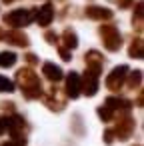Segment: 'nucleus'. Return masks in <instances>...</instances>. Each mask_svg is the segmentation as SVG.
<instances>
[{
    "label": "nucleus",
    "instance_id": "f257e3e1",
    "mask_svg": "<svg viewBox=\"0 0 144 146\" xmlns=\"http://www.w3.org/2000/svg\"><path fill=\"white\" fill-rule=\"evenodd\" d=\"M16 80L20 82L22 94H24L28 100H34V98H40V96H42L40 78H38V74H36L32 68H20V70L16 72Z\"/></svg>",
    "mask_w": 144,
    "mask_h": 146
},
{
    "label": "nucleus",
    "instance_id": "f03ea898",
    "mask_svg": "<svg viewBox=\"0 0 144 146\" xmlns=\"http://www.w3.org/2000/svg\"><path fill=\"white\" fill-rule=\"evenodd\" d=\"M98 32H100V38H102V44H104L106 50L116 52L122 46V36H120V32L114 24H102Z\"/></svg>",
    "mask_w": 144,
    "mask_h": 146
},
{
    "label": "nucleus",
    "instance_id": "7ed1b4c3",
    "mask_svg": "<svg viewBox=\"0 0 144 146\" xmlns=\"http://www.w3.org/2000/svg\"><path fill=\"white\" fill-rule=\"evenodd\" d=\"M34 20V12L32 10H26V8H18V10H12L4 16V24L12 26V28H24L28 24H32Z\"/></svg>",
    "mask_w": 144,
    "mask_h": 146
},
{
    "label": "nucleus",
    "instance_id": "20e7f679",
    "mask_svg": "<svg viewBox=\"0 0 144 146\" xmlns=\"http://www.w3.org/2000/svg\"><path fill=\"white\" fill-rule=\"evenodd\" d=\"M128 72H130V70H128V66H126V64L116 66V68L106 76V88H108V90H112V92L120 90V88L124 86V82H126Z\"/></svg>",
    "mask_w": 144,
    "mask_h": 146
},
{
    "label": "nucleus",
    "instance_id": "39448f33",
    "mask_svg": "<svg viewBox=\"0 0 144 146\" xmlns=\"http://www.w3.org/2000/svg\"><path fill=\"white\" fill-rule=\"evenodd\" d=\"M98 76L100 74H96V72H92V70H88L86 68V72H84V76L80 78V92H84L86 96H94L96 92H98Z\"/></svg>",
    "mask_w": 144,
    "mask_h": 146
},
{
    "label": "nucleus",
    "instance_id": "423d86ee",
    "mask_svg": "<svg viewBox=\"0 0 144 146\" xmlns=\"http://www.w3.org/2000/svg\"><path fill=\"white\" fill-rule=\"evenodd\" d=\"M134 126H136L134 118H130V116L118 118V124H116V128L112 130V132H114V138H118V140H128V138L132 136V132H134Z\"/></svg>",
    "mask_w": 144,
    "mask_h": 146
},
{
    "label": "nucleus",
    "instance_id": "0eeeda50",
    "mask_svg": "<svg viewBox=\"0 0 144 146\" xmlns=\"http://www.w3.org/2000/svg\"><path fill=\"white\" fill-rule=\"evenodd\" d=\"M104 104H106L114 114H116V112H118V114H128L130 108H132V102L126 100V98H120V96H108Z\"/></svg>",
    "mask_w": 144,
    "mask_h": 146
},
{
    "label": "nucleus",
    "instance_id": "6e6552de",
    "mask_svg": "<svg viewBox=\"0 0 144 146\" xmlns=\"http://www.w3.org/2000/svg\"><path fill=\"white\" fill-rule=\"evenodd\" d=\"M84 62H86V68H88V70L96 72V74H100V72H102L104 58H102V54H100L98 50H88V52L84 54Z\"/></svg>",
    "mask_w": 144,
    "mask_h": 146
},
{
    "label": "nucleus",
    "instance_id": "1a4fd4ad",
    "mask_svg": "<svg viewBox=\"0 0 144 146\" xmlns=\"http://www.w3.org/2000/svg\"><path fill=\"white\" fill-rule=\"evenodd\" d=\"M52 18H54V6L52 4H44V6H40L34 12V20L38 22V26H44L46 28L52 22Z\"/></svg>",
    "mask_w": 144,
    "mask_h": 146
},
{
    "label": "nucleus",
    "instance_id": "9d476101",
    "mask_svg": "<svg viewBox=\"0 0 144 146\" xmlns=\"http://www.w3.org/2000/svg\"><path fill=\"white\" fill-rule=\"evenodd\" d=\"M86 16L92 18V20H110L114 16V12L110 8H104V6H86Z\"/></svg>",
    "mask_w": 144,
    "mask_h": 146
},
{
    "label": "nucleus",
    "instance_id": "9b49d317",
    "mask_svg": "<svg viewBox=\"0 0 144 146\" xmlns=\"http://www.w3.org/2000/svg\"><path fill=\"white\" fill-rule=\"evenodd\" d=\"M66 96L72 100L80 96V76L76 72H70L66 76Z\"/></svg>",
    "mask_w": 144,
    "mask_h": 146
},
{
    "label": "nucleus",
    "instance_id": "f8f14e48",
    "mask_svg": "<svg viewBox=\"0 0 144 146\" xmlns=\"http://www.w3.org/2000/svg\"><path fill=\"white\" fill-rule=\"evenodd\" d=\"M4 38H6V42H10V44H14V46H20V48H26V46L30 44L28 36L22 34L20 28H14V30H10V32H4Z\"/></svg>",
    "mask_w": 144,
    "mask_h": 146
},
{
    "label": "nucleus",
    "instance_id": "ddd939ff",
    "mask_svg": "<svg viewBox=\"0 0 144 146\" xmlns=\"http://www.w3.org/2000/svg\"><path fill=\"white\" fill-rule=\"evenodd\" d=\"M42 72H44V76H46L50 82H58V80H62V78H64L62 68H60V66H56V64H52V62H44Z\"/></svg>",
    "mask_w": 144,
    "mask_h": 146
},
{
    "label": "nucleus",
    "instance_id": "4468645a",
    "mask_svg": "<svg viewBox=\"0 0 144 146\" xmlns=\"http://www.w3.org/2000/svg\"><path fill=\"white\" fill-rule=\"evenodd\" d=\"M62 42H64L66 48L74 50V48L78 46V36H76V32H74L72 28H66V30L62 32Z\"/></svg>",
    "mask_w": 144,
    "mask_h": 146
},
{
    "label": "nucleus",
    "instance_id": "2eb2a0df",
    "mask_svg": "<svg viewBox=\"0 0 144 146\" xmlns=\"http://www.w3.org/2000/svg\"><path fill=\"white\" fill-rule=\"evenodd\" d=\"M128 56L130 58H142V38L140 36H136L134 40H132V44H130V48H128Z\"/></svg>",
    "mask_w": 144,
    "mask_h": 146
},
{
    "label": "nucleus",
    "instance_id": "dca6fc26",
    "mask_svg": "<svg viewBox=\"0 0 144 146\" xmlns=\"http://www.w3.org/2000/svg\"><path fill=\"white\" fill-rule=\"evenodd\" d=\"M18 60V56L14 52H0V68H10L14 66Z\"/></svg>",
    "mask_w": 144,
    "mask_h": 146
},
{
    "label": "nucleus",
    "instance_id": "f3484780",
    "mask_svg": "<svg viewBox=\"0 0 144 146\" xmlns=\"http://www.w3.org/2000/svg\"><path fill=\"white\" fill-rule=\"evenodd\" d=\"M128 88L134 90V88H140L142 84V70H134V72H128Z\"/></svg>",
    "mask_w": 144,
    "mask_h": 146
},
{
    "label": "nucleus",
    "instance_id": "a211bd4d",
    "mask_svg": "<svg viewBox=\"0 0 144 146\" xmlns=\"http://www.w3.org/2000/svg\"><path fill=\"white\" fill-rule=\"evenodd\" d=\"M132 26L138 32L142 30V2H136V10H134V16H132Z\"/></svg>",
    "mask_w": 144,
    "mask_h": 146
},
{
    "label": "nucleus",
    "instance_id": "6ab92c4d",
    "mask_svg": "<svg viewBox=\"0 0 144 146\" xmlns=\"http://www.w3.org/2000/svg\"><path fill=\"white\" fill-rule=\"evenodd\" d=\"M28 144V140H26V136H12L10 140H6V142H2L0 146H26Z\"/></svg>",
    "mask_w": 144,
    "mask_h": 146
},
{
    "label": "nucleus",
    "instance_id": "aec40b11",
    "mask_svg": "<svg viewBox=\"0 0 144 146\" xmlns=\"http://www.w3.org/2000/svg\"><path fill=\"white\" fill-rule=\"evenodd\" d=\"M0 92H14V82L0 74Z\"/></svg>",
    "mask_w": 144,
    "mask_h": 146
},
{
    "label": "nucleus",
    "instance_id": "412c9836",
    "mask_svg": "<svg viewBox=\"0 0 144 146\" xmlns=\"http://www.w3.org/2000/svg\"><path fill=\"white\" fill-rule=\"evenodd\" d=\"M98 116H100V120H102V122H110V120L114 118V112L104 104V106H100V108H98Z\"/></svg>",
    "mask_w": 144,
    "mask_h": 146
},
{
    "label": "nucleus",
    "instance_id": "4be33fe9",
    "mask_svg": "<svg viewBox=\"0 0 144 146\" xmlns=\"http://www.w3.org/2000/svg\"><path fill=\"white\" fill-rule=\"evenodd\" d=\"M10 128V116H0V136L6 134Z\"/></svg>",
    "mask_w": 144,
    "mask_h": 146
},
{
    "label": "nucleus",
    "instance_id": "5701e85b",
    "mask_svg": "<svg viewBox=\"0 0 144 146\" xmlns=\"http://www.w3.org/2000/svg\"><path fill=\"white\" fill-rule=\"evenodd\" d=\"M58 54H60V58H62L64 62H70V60H72V50L66 48V46H60V48H58Z\"/></svg>",
    "mask_w": 144,
    "mask_h": 146
},
{
    "label": "nucleus",
    "instance_id": "b1692460",
    "mask_svg": "<svg viewBox=\"0 0 144 146\" xmlns=\"http://www.w3.org/2000/svg\"><path fill=\"white\" fill-rule=\"evenodd\" d=\"M44 38H46V42H48V44H58V34H56V32H52V30H48V32L44 34Z\"/></svg>",
    "mask_w": 144,
    "mask_h": 146
},
{
    "label": "nucleus",
    "instance_id": "393cba45",
    "mask_svg": "<svg viewBox=\"0 0 144 146\" xmlns=\"http://www.w3.org/2000/svg\"><path fill=\"white\" fill-rule=\"evenodd\" d=\"M102 138H104V144H108V146H110V144L114 142V132H112V130L108 128V130H104V134H102Z\"/></svg>",
    "mask_w": 144,
    "mask_h": 146
},
{
    "label": "nucleus",
    "instance_id": "a878e982",
    "mask_svg": "<svg viewBox=\"0 0 144 146\" xmlns=\"http://www.w3.org/2000/svg\"><path fill=\"white\" fill-rule=\"evenodd\" d=\"M24 58H26V62H28V64H36V62H38V58H36V54H30V52H28V54H26Z\"/></svg>",
    "mask_w": 144,
    "mask_h": 146
},
{
    "label": "nucleus",
    "instance_id": "bb28decb",
    "mask_svg": "<svg viewBox=\"0 0 144 146\" xmlns=\"http://www.w3.org/2000/svg\"><path fill=\"white\" fill-rule=\"evenodd\" d=\"M132 2H134V0H118V6H120V8H128Z\"/></svg>",
    "mask_w": 144,
    "mask_h": 146
},
{
    "label": "nucleus",
    "instance_id": "cd10ccee",
    "mask_svg": "<svg viewBox=\"0 0 144 146\" xmlns=\"http://www.w3.org/2000/svg\"><path fill=\"white\" fill-rule=\"evenodd\" d=\"M2 110H14L12 102H2Z\"/></svg>",
    "mask_w": 144,
    "mask_h": 146
},
{
    "label": "nucleus",
    "instance_id": "c85d7f7f",
    "mask_svg": "<svg viewBox=\"0 0 144 146\" xmlns=\"http://www.w3.org/2000/svg\"><path fill=\"white\" fill-rule=\"evenodd\" d=\"M2 2H4V4H12V2H14V0H2Z\"/></svg>",
    "mask_w": 144,
    "mask_h": 146
},
{
    "label": "nucleus",
    "instance_id": "c756f323",
    "mask_svg": "<svg viewBox=\"0 0 144 146\" xmlns=\"http://www.w3.org/2000/svg\"><path fill=\"white\" fill-rule=\"evenodd\" d=\"M2 38H4V30H2V28H0V40H2Z\"/></svg>",
    "mask_w": 144,
    "mask_h": 146
},
{
    "label": "nucleus",
    "instance_id": "7c9ffc66",
    "mask_svg": "<svg viewBox=\"0 0 144 146\" xmlns=\"http://www.w3.org/2000/svg\"><path fill=\"white\" fill-rule=\"evenodd\" d=\"M134 146H140V144H134Z\"/></svg>",
    "mask_w": 144,
    "mask_h": 146
}]
</instances>
